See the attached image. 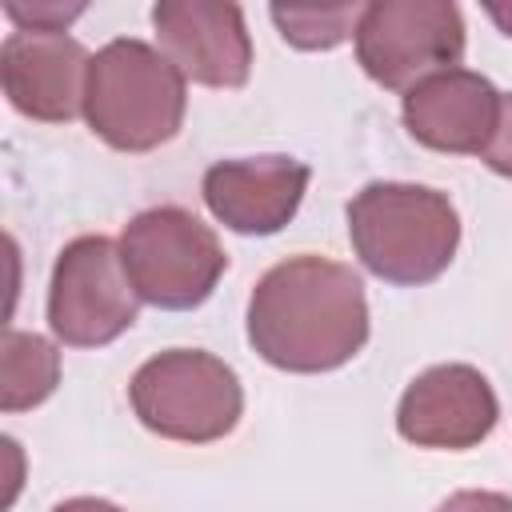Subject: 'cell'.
Returning <instances> with one entry per match:
<instances>
[{
	"mask_svg": "<svg viewBox=\"0 0 512 512\" xmlns=\"http://www.w3.org/2000/svg\"><path fill=\"white\" fill-rule=\"evenodd\" d=\"M308 188V164L292 156L220 160L204 172V204L220 224L244 236L280 232Z\"/></svg>",
	"mask_w": 512,
	"mask_h": 512,
	"instance_id": "obj_12",
	"label": "cell"
},
{
	"mask_svg": "<svg viewBox=\"0 0 512 512\" xmlns=\"http://www.w3.org/2000/svg\"><path fill=\"white\" fill-rule=\"evenodd\" d=\"M464 56V20L448 0H376L356 24V60L384 88H412Z\"/></svg>",
	"mask_w": 512,
	"mask_h": 512,
	"instance_id": "obj_6",
	"label": "cell"
},
{
	"mask_svg": "<svg viewBox=\"0 0 512 512\" xmlns=\"http://www.w3.org/2000/svg\"><path fill=\"white\" fill-rule=\"evenodd\" d=\"M500 404L492 384L468 364H436L420 372L396 408V428L416 448H472L496 428Z\"/></svg>",
	"mask_w": 512,
	"mask_h": 512,
	"instance_id": "obj_9",
	"label": "cell"
},
{
	"mask_svg": "<svg viewBox=\"0 0 512 512\" xmlns=\"http://www.w3.org/2000/svg\"><path fill=\"white\" fill-rule=\"evenodd\" d=\"M92 56L64 32H12L0 48V84L16 112L64 124L84 108Z\"/></svg>",
	"mask_w": 512,
	"mask_h": 512,
	"instance_id": "obj_10",
	"label": "cell"
},
{
	"mask_svg": "<svg viewBox=\"0 0 512 512\" xmlns=\"http://www.w3.org/2000/svg\"><path fill=\"white\" fill-rule=\"evenodd\" d=\"M184 76L144 40H112L88 64L84 116L120 152H152L184 124Z\"/></svg>",
	"mask_w": 512,
	"mask_h": 512,
	"instance_id": "obj_3",
	"label": "cell"
},
{
	"mask_svg": "<svg viewBox=\"0 0 512 512\" xmlns=\"http://www.w3.org/2000/svg\"><path fill=\"white\" fill-rule=\"evenodd\" d=\"M252 348L284 372H332L368 340L364 284L348 264L292 256L260 276L248 300Z\"/></svg>",
	"mask_w": 512,
	"mask_h": 512,
	"instance_id": "obj_1",
	"label": "cell"
},
{
	"mask_svg": "<svg viewBox=\"0 0 512 512\" xmlns=\"http://www.w3.org/2000/svg\"><path fill=\"white\" fill-rule=\"evenodd\" d=\"M348 236L368 272L388 284L416 288L452 264L460 244V216L436 188L376 180L352 196Z\"/></svg>",
	"mask_w": 512,
	"mask_h": 512,
	"instance_id": "obj_2",
	"label": "cell"
},
{
	"mask_svg": "<svg viewBox=\"0 0 512 512\" xmlns=\"http://www.w3.org/2000/svg\"><path fill=\"white\" fill-rule=\"evenodd\" d=\"M488 16H492L508 36H512V8H508V4H488Z\"/></svg>",
	"mask_w": 512,
	"mask_h": 512,
	"instance_id": "obj_19",
	"label": "cell"
},
{
	"mask_svg": "<svg viewBox=\"0 0 512 512\" xmlns=\"http://www.w3.org/2000/svg\"><path fill=\"white\" fill-rule=\"evenodd\" d=\"M500 100L488 76L444 68L404 92V124L424 148L484 156L500 124Z\"/></svg>",
	"mask_w": 512,
	"mask_h": 512,
	"instance_id": "obj_11",
	"label": "cell"
},
{
	"mask_svg": "<svg viewBox=\"0 0 512 512\" xmlns=\"http://www.w3.org/2000/svg\"><path fill=\"white\" fill-rule=\"evenodd\" d=\"M120 260L136 296L168 312L204 304L228 268L216 232L176 204L132 216L120 232Z\"/></svg>",
	"mask_w": 512,
	"mask_h": 512,
	"instance_id": "obj_5",
	"label": "cell"
},
{
	"mask_svg": "<svg viewBox=\"0 0 512 512\" xmlns=\"http://www.w3.org/2000/svg\"><path fill=\"white\" fill-rule=\"evenodd\" d=\"M152 24L164 56L184 80L208 88H240L252 72V40L240 4L224 0H160Z\"/></svg>",
	"mask_w": 512,
	"mask_h": 512,
	"instance_id": "obj_8",
	"label": "cell"
},
{
	"mask_svg": "<svg viewBox=\"0 0 512 512\" xmlns=\"http://www.w3.org/2000/svg\"><path fill=\"white\" fill-rule=\"evenodd\" d=\"M4 12H8V20L20 24V32H64L84 12V4H16V0H8Z\"/></svg>",
	"mask_w": 512,
	"mask_h": 512,
	"instance_id": "obj_15",
	"label": "cell"
},
{
	"mask_svg": "<svg viewBox=\"0 0 512 512\" xmlns=\"http://www.w3.org/2000/svg\"><path fill=\"white\" fill-rule=\"evenodd\" d=\"M480 160H484L492 172L512 176V92L500 100V124H496V136H492V144L484 148Z\"/></svg>",
	"mask_w": 512,
	"mask_h": 512,
	"instance_id": "obj_16",
	"label": "cell"
},
{
	"mask_svg": "<svg viewBox=\"0 0 512 512\" xmlns=\"http://www.w3.org/2000/svg\"><path fill=\"white\" fill-rule=\"evenodd\" d=\"M128 396L148 432L184 444L228 436L244 412L236 372L200 348H172L144 360L128 384Z\"/></svg>",
	"mask_w": 512,
	"mask_h": 512,
	"instance_id": "obj_4",
	"label": "cell"
},
{
	"mask_svg": "<svg viewBox=\"0 0 512 512\" xmlns=\"http://www.w3.org/2000/svg\"><path fill=\"white\" fill-rule=\"evenodd\" d=\"M140 296L124 272L120 244L108 236L72 240L52 268L48 288V324L72 348L112 344L136 324Z\"/></svg>",
	"mask_w": 512,
	"mask_h": 512,
	"instance_id": "obj_7",
	"label": "cell"
},
{
	"mask_svg": "<svg viewBox=\"0 0 512 512\" xmlns=\"http://www.w3.org/2000/svg\"><path fill=\"white\" fill-rule=\"evenodd\" d=\"M436 512H512V500L500 492H452Z\"/></svg>",
	"mask_w": 512,
	"mask_h": 512,
	"instance_id": "obj_17",
	"label": "cell"
},
{
	"mask_svg": "<svg viewBox=\"0 0 512 512\" xmlns=\"http://www.w3.org/2000/svg\"><path fill=\"white\" fill-rule=\"evenodd\" d=\"M60 380V352L36 332H4L0 344V408L20 412L52 396Z\"/></svg>",
	"mask_w": 512,
	"mask_h": 512,
	"instance_id": "obj_13",
	"label": "cell"
},
{
	"mask_svg": "<svg viewBox=\"0 0 512 512\" xmlns=\"http://www.w3.org/2000/svg\"><path fill=\"white\" fill-rule=\"evenodd\" d=\"M360 4H324V8H304V4H272V20L280 36L296 48H336L340 40L356 36L360 24Z\"/></svg>",
	"mask_w": 512,
	"mask_h": 512,
	"instance_id": "obj_14",
	"label": "cell"
},
{
	"mask_svg": "<svg viewBox=\"0 0 512 512\" xmlns=\"http://www.w3.org/2000/svg\"><path fill=\"white\" fill-rule=\"evenodd\" d=\"M52 512H120V508L108 504V500H96V496H72L64 504H56Z\"/></svg>",
	"mask_w": 512,
	"mask_h": 512,
	"instance_id": "obj_18",
	"label": "cell"
}]
</instances>
